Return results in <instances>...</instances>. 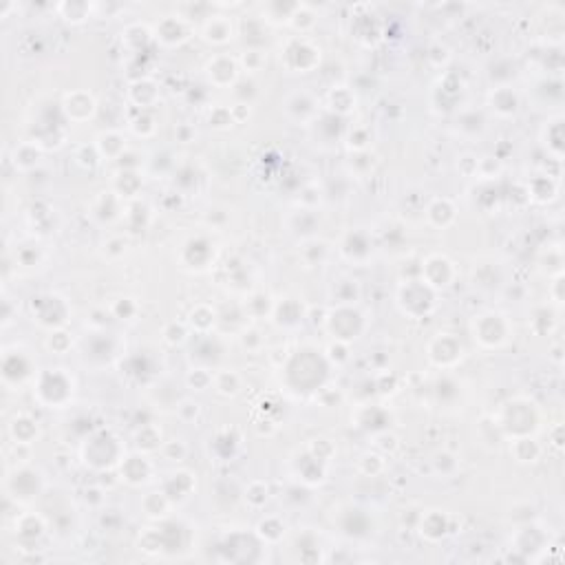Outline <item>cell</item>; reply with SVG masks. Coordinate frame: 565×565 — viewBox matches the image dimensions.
<instances>
[{"label":"cell","instance_id":"cell-1","mask_svg":"<svg viewBox=\"0 0 565 565\" xmlns=\"http://www.w3.org/2000/svg\"><path fill=\"white\" fill-rule=\"evenodd\" d=\"M232 20L230 16H224V14H212L208 16L204 27H201V33H204V40L208 42H215V44H224L232 38Z\"/></svg>","mask_w":565,"mask_h":565},{"label":"cell","instance_id":"cell-2","mask_svg":"<svg viewBox=\"0 0 565 565\" xmlns=\"http://www.w3.org/2000/svg\"><path fill=\"white\" fill-rule=\"evenodd\" d=\"M58 9H69V14H64V18L66 20H73V22H80V20H84V18H88L91 16V11H93V7L91 5H69V3H62V5H58Z\"/></svg>","mask_w":565,"mask_h":565}]
</instances>
